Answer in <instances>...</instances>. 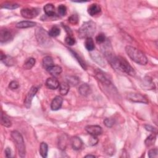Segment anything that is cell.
<instances>
[{"label": "cell", "instance_id": "1", "mask_svg": "<svg viewBox=\"0 0 158 158\" xmlns=\"http://www.w3.org/2000/svg\"><path fill=\"white\" fill-rule=\"evenodd\" d=\"M106 58L109 60L111 65L116 70L131 76H134L135 75V72L133 67L128 63L127 60L122 57L114 56L112 54H111L106 56Z\"/></svg>", "mask_w": 158, "mask_h": 158}, {"label": "cell", "instance_id": "2", "mask_svg": "<svg viewBox=\"0 0 158 158\" xmlns=\"http://www.w3.org/2000/svg\"><path fill=\"white\" fill-rule=\"evenodd\" d=\"M125 52L133 61L140 65H146L148 63L146 56L139 50L131 46L125 47Z\"/></svg>", "mask_w": 158, "mask_h": 158}, {"label": "cell", "instance_id": "3", "mask_svg": "<svg viewBox=\"0 0 158 158\" xmlns=\"http://www.w3.org/2000/svg\"><path fill=\"white\" fill-rule=\"evenodd\" d=\"M96 24L93 21L84 22L79 29V36L80 39H87L92 37L96 31Z\"/></svg>", "mask_w": 158, "mask_h": 158}, {"label": "cell", "instance_id": "4", "mask_svg": "<svg viewBox=\"0 0 158 158\" xmlns=\"http://www.w3.org/2000/svg\"><path fill=\"white\" fill-rule=\"evenodd\" d=\"M11 137L16 146L19 155L21 157H24L26 154V150L24 138L22 135L19 132L14 130L11 132Z\"/></svg>", "mask_w": 158, "mask_h": 158}, {"label": "cell", "instance_id": "5", "mask_svg": "<svg viewBox=\"0 0 158 158\" xmlns=\"http://www.w3.org/2000/svg\"><path fill=\"white\" fill-rule=\"evenodd\" d=\"M49 33L42 28H39L36 31V38L39 43L43 47H48L52 43Z\"/></svg>", "mask_w": 158, "mask_h": 158}, {"label": "cell", "instance_id": "6", "mask_svg": "<svg viewBox=\"0 0 158 158\" xmlns=\"http://www.w3.org/2000/svg\"><path fill=\"white\" fill-rule=\"evenodd\" d=\"M22 16L26 19H33L36 17L40 13V10L33 7H26L21 10Z\"/></svg>", "mask_w": 158, "mask_h": 158}, {"label": "cell", "instance_id": "7", "mask_svg": "<svg viewBox=\"0 0 158 158\" xmlns=\"http://www.w3.org/2000/svg\"><path fill=\"white\" fill-rule=\"evenodd\" d=\"M127 98L129 100L134 103H141L144 104L148 103V100L146 98L140 93H130L128 94Z\"/></svg>", "mask_w": 158, "mask_h": 158}, {"label": "cell", "instance_id": "8", "mask_svg": "<svg viewBox=\"0 0 158 158\" xmlns=\"http://www.w3.org/2000/svg\"><path fill=\"white\" fill-rule=\"evenodd\" d=\"M37 92H38V88H37L36 87H32L31 89H30L24 101V105L27 109L31 108L32 100L33 98V97L36 94Z\"/></svg>", "mask_w": 158, "mask_h": 158}, {"label": "cell", "instance_id": "9", "mask_svg": "<svg viewBox=\"0 0 158 158\" xmlns=\"http://www.w3.org/2000/svg\"><path fill=\"white\" fill-rule=\"evenodd\" d=\"M95 77L98 80L104 85L109 86L111 84L109 79L106 77V76L104 74V73L100 69H97L95 71Z\"/></svg>", "mask_w": 158, "mask_h": 158}, {"label": "cell", "instance_id": "10", "mask_svg": "<svg viewBox=\"0 0 158 158\" xmlns=\"http://www.w3.org/2000/svg\"><path fill=\"white\" fill-rule=\"evenodd\" d=\"M85 130L90 135L95 137L102 133V128L99 125H88L85 127Z\"/></svg>", "mask_w": 158, "mask_h": 158}, {"label": "cell", "instance_id": "11", "mask_svg": "<svg viewBox=\"0 0 158 158\" xmlns=\"http://www.w3.org/2000/svg\"><path fill=\"white\" fill-rule=\"evenodd\" d=\"M63 103V99L61 96H57L52 100L51 104V109L52 111H58L61 108Z\"/></svg>", "mask_w": 158, "mask_h": 158}, {"label": "cell", "instance_id": "12", "mask_svg": "<svg viewBox=\"0 0 158 158\" xmlns=\"http://www.w3.org/2000/svg\"><path fill=\"white\" fill-rule=\"evenodd\" d=\"M12 39L11 32L6 28L1 29L0 31V42L1 43H6Z\"/></svg>", "mask_w": 158, "mask_h": 158}, {"label": "cell", "instance_id": "13", "mask_svg": "<svg viewBox=\"0 0 158 158\" xmlns=\"http://www.w3.org/2000/svg\"><path fill=\"white\" fill-rule=\"evenodd\" d=\"M101 9L99 4L94 3L90 5L88 9V12L91 16H95L101 12Z\"/></svg>", "mask_w": 158, "mask_h": 158}, {"label": "cell", "instance_id": "14", "mask_svg": "<svg viewBox=\"0 0 158 158\" xmlns=\"http://www.w3.org/2000/svg\"><path fill=\"white\" fill-rule=\"evenodd\" d=\"M71 143L72 147L75 150H79L83 146V142L82 140L77 137H73L71 139Z\"/></svg>", "mask_w": 158, "mask_h": 158}, {"label": "cell", "instance_id": "15", "mask_svg": "<svg viewBox=\"0 0 158 158\" xmlns=\"http://www.w3.org/2000/svg\"><path fill=\"white\" fill-rule=\"evenodd\" d=\"M46 85L47 87L51 90H56L59 88L60 84L58 80L55 77H50L47 80Z\"/></svg>", "mask_w": 158, "mask_h": 158}, {"label": "cell", "instance_id": "16", "mask_svg": "<svg viewBox=\"0 0 158 158\" xmlns=\"http://www.w3.org/2000/svg\"><path fill=\"white\" fill-rule=\"evenodd\" d=\"M47 70L51 75L55 77L59 76V75L61 74L63 72L62 67H60L59 66H56V65L52 66Z\"/></svg>", "mask_w": 158, "mask_h": 158}, {"label": "cell", "instance_id": "17", "mask_svg": "<svg viewBox=\"0 0 158 158\" xmlns=\"http://www.w3.org/2000/svg\"><path fill=\"white\" fill-rule=\"evenodd\" d=\"M79 93L83 96H87L90 95L92 93V90L90 87L87 84H84L80 86L79 89Z\"/></svg>", "mask_w": 158, "mask_h": 158}, {"label": "cell", "instance_id": "18", "mask_svg": "<svg viewBox=\"0 0 158 158\" xmlns=\"http://www.w3.org/2000/svg\"><path fill=\"white\" fill-rule=\"evenodd\" d=\"M36 23L32 21H28L24 20L18 22L16 24V27L19 28H31L35 27L36 25Z\"/></svg>", "mask_w": 158, "mask_h": 158}, {"label": "cell", "instance_id": "19", "mask_svg": "<svg viewBox=\"0 0 158 158\" xmlns=\"http://www.w3.org/2000/svg\"><path fill=\"white\" fill-rule=\"evenodd\" d=\"M44 11L48 16H54L55 15V7L52 4H47L44 7Z\"/></svg>", "mask_w": 158, "mask_h": 158}, {"label": "cell", "instance_id": "20", "mask_svg": "<svg viewBox=\"0 0 158 158\" xmlns=\"http://www.w3.org/2000/svg\"><path fill=\"white\" fill-rule=\"evenodd\" d=\"M67 137L66 135H61V137L59 138V141H58V147L59 149L64 150L66 149L67 146Z\"/></svg>", "mask_w": 158, "mask_h": 158}, {"label": "cell", "instance_id": "21", "mask_svg": "<svg viewBox=\"0 0 158 158\" xmlns=\"http://www.w3.org/2000/svg\"><path fill=\"white\" fill-rule=\"evenodd\" d=\"M59 92L61 95H66L69 91V85L66 82H62L59 85Z\"/></svg>", "mask_w": 158, "mask_h": 158}, {"label": "cell", "instance_id": "22", "mask_svg": "<svg viewBox=\"0 0 158 158\" xmlns=\"http://www.w3.org/2000/svg\"><path fill=\"white\" fill-rule=\"evenodd\" d=\"M69 51H71V53L72 54V55L75 57V58H76V59H77V61H78V62L80 63V66L82 67V68L83 69H85V70H86L87 69V66H86V63H85V61H84V59H83L77 53V52H75L74 51H73V50H71V49H69Z\"/></svg>", "mask_w": 158, "mask_h": 158}, {"label": "cell", "instance_id": "23", "mask_svg": "<svg viewBox=\"0 0 158 158\" xmlns=\"http://www.w3.org/2000/svg\"><path fill=\"white\" fill-rule=\"evenodd\" d=\"M48 146L44 142H42L40 146V153L43 157H47L48 156Z\"/></svg>", "mask_w": 158, "mask_h": 158}, {"label": "cell", "instance_id": "24", "mask_svg": "<svg viewBox=\"0 0 158 158\" xmlns=\"http://www.w3.org/2000/svg\"><path fill=\"white\" fill-rule=\"evenodd\" d=\"M85 46L86 49L89 51H93L95 48V45L93 42V40L92 39V37H90V38L86 39L85 43Z\"/></svg>", "mask_w": 158, "mask_h": 158}, {"label": "cell", "instance_id": "25", "mask_svg": "<svg viewBox=\"0 0 158 158\" xmlns=\"http://www.w3.org/2000/svg\"><path fill=\"white\" fill-rule=\"evenodd\" d=\"M35 63H36V61L34 58H28L24 64V66H23L24 69H25V70L31 69L35 66Z\"/></svg>", "mask_w": 158, "mask_h": 158}, {"label": "cell", "instance_id": "26", "mask_svg": "<svg viewBox=\"0 0 158 158\" xmlns=\"http://www.w3.org/2000/svg\"><path fill=\"white\" fill-rule=\"evenodd\" d=\"M43 64L44 67H45V68L47 69L49 68V67L54 65L53 59H52V58L51 56L44 57L43 59Z\"/></svg>", "mask_w": 158, "mask_h": 158}, {"label": "cell", "instance_id": "27", "mask_svg": "<svg viewBox=\"0 0 158 158\" xmlns=\"http://www.w3.org/2000/svg\"><path fill=\"white\" fill-rule=\"evenodd\" d=\"M156 136L155 134H151L146 139L145 141V145L147 147H149V146H151L153 145H154V143L156 141Z\"/></svg>", "mask_w": 158, "mask_h": 158}, {"label": "cell", "instance_id": "28", "mask_svg": "<svg viewBox=\"0 0 158 158\" xmlns=\"http://www.w3.org/2000/svg\"><path fill=\"white\" fill-rule=\"evenodd\" d=\"M20 5L16 3H4L1 5V8L7 9L9 10H13L16 9L18 7H19Z\"/></svg>", "mask_w": 158, "mask_h": 158}, {"label": "cell", "instance_id": "29", "mask_svg": "<svg viewBox=\"0 0 158 158\" xmlns=\"http://www.w3.org/2000/svg\"><path fill=\"white\" fill-rule=\"evenodd\" d=\"M67 81L69 86H76L79 84L80 80L76 76H69L67 77Z\"/></svg>", "mask_w": 158, "mask_h": 158}, {"label": "cell", "instance_id": "30", "mask_svg": "<svg viewBox=\"0 0 158 158\" xmlns=\"http://www.w3.org/2000/svg\"><path fill=\"white\" fill-rule=\"evenodd\" d=\"M1 124L4 127H10L12 125V122L9 118L7 117L5 114H2L1 115Z\"/></svg>", "mask_w": 158, "mask_h": 158}, {"label": "cell", "instance_id": "31", "mask_svg": "<svg viewBox=\"0 0 158 158\" xmlns=\"http://www.w3.org/2000/svg\"><path fill=\"white\" fill-rule=\"evenodd\" d=\"M48 33L49 35L51 37L58 36L61 33V29L57 26H54L50 30Z\"/></svg>", "mask_w": 158, "mask_h": 158}, {"label": "cell", "instance_id": "32", "mask_svg": "<svg viewBox=\"0 0 158 158\" xmlns=\"http://www.w3.org/2000/svg\"><path fill=\"white\" fill-rule=\"evenodd\" d=\"M143 85L147 88H148V90H151L154 88V83L153 82L151 79H150L149 77H146L144 79V83H143Z\"/></svg>", "mask_w": 158, "mask_h": 158}, {"label": "cell", "instance_id": "33", "mask_svg": "<svg viewBox=\"0 0 158 158\" xmlns=\"http://www.w3.org/2000/svg\"><path fill=\"white\" fill-rule=\"evenodd\" d=\"M6 66H11L14 65V59L9 56H6V58L2 61Z\"/></svg>", "mask_w": 158, "mask_h": 158}, {"label": "cell", "instance_id": "34", "mask_svg": "<svg viewBox=\"0 0 158 158\" xmlns=\"http://www.w3.org/2000/svg\"><path fill=\"white\" fill-rule=\"evenodd\" d=\"M115 120L112 118H106L104 120V124L108 128H111L114 125Z\"/></svg>", "mask_w": 158, "mask_h": 158}, {"label": "cell", "instance_id": "35", "mask_svg": "<svg viewBox=\"0 0 158 158\" xmlns=\"http://www.w3.org/2000/svg\"><path fill=\"white\" fill-rule=\"evenodd\" d=\"M96 41L98 44H103L106 41V36L103 33H100L96 36Z\"/></svg>", "mask_w": 158, "mask_h": 158}, {"label": "cell", "instance_id": "36", "mask_svg": "<svg viewBox=\"0 0 158 158\" xmlns=\"http://www.w3.org/2000/svg\"><path fill=\"white\" fill-rule=\"evenodd\" d=\"M69 22L73 25H76L79 22V17L77 14H72L68 19Z\"/></svg>", "mask_w": 158, "mask_h": 158}, {"label": "cell", "instance_id": "37", "mask_svg": "<svg viewBox=\"0 0 158 158\" xmlns=\"http://www.w3.org/2000/svg\"><path fill=\"white\" fill-rule=\"evenodd\" d=\"M58 11L59 14L61 15V16H66V14H67V7H66V6L63 4H61L59 6L58 8Z\"/></svg>", "mask_w": 158, "mask_h": 158}, {"label": "cell", "instance_id": "38", "mask_svg": "<svg viewBox=\"0 0 158 158\" xmlns=\"http://www.w3.org/2000/svg\"><path fill=\"white\" fill-rule=\"evenodd\" d=\"M66 43L67 44L69 45V46H73L74 44L76 43V40L72 36H67L65 39Z\"/></svg>", "mask_w": 158, "mask_h": 158}, {"label": "cell", "instance_id": "39", "mask_svg": "<svg viewBox=\"0 0 158 158\" xmlns=\"http://www.w3.org/2000/svg\"><path fill=\"white\" fill-rule=\"evenodd\" d=\"M158 150L157 148H154L150 149L148 151V156L150 158H154L157 157Z\"/></svg>", "mask_w": 158, "mask_h": 158}, {"label": "cell", "instance_id": "40", "mask_svg": "<svg viewBox=\"0 0 158 158\" xmlns=\"http://www.w3.org/2000/svg\"><path fill=\"white\" fill-rule=\"evenodd\" d=\"M9 87L11 90H16L19 87V84L18 82L16 81H12L10 82V84L9 85Z\"/></svg>", "mask_w": 158, "mask_h": 158}, {"label": "cell", "instance_id": "41", "mask_svg": "<svg viewBox=\"0 0 158 158\" xmlns=\"http://www.w3.org/2000/svg\"><path fill=\"white\" fill-rule=\"evenodd\" d=\"M98 138L95 136H92V137L90 139L89 143H90V145L95 146L98 143Z\"/></svg>", "mask_w": 158, "mask_h": 158}, {"label": "cell", "instance_id": "42", "mask_svg": "<svg viewBox=\"0 0 158 158\" xmlns=\"http://www.w3.org/2000/svg\"><path fill=\"white\" fill-rule=\"evenodd\" d=\"M145 129L146 130L149 131V132H153V133H157V130L156 128L153 127V126L151 125H145Z\"/></svg>", "mask_w": 158, "mask_h": 158}, {"label": "cell", "instance_id": "43", "mask_svg": "<svg viewBox=\"0 0 158 158\" xmlns=\"http://www.w3.org/2000/svg\"><path fill=\"white\" fill-rule=\"evenodd\" d=\"M5 154L7 157H11V149L9 148H7L5 150Z\"/></svg>", "mask_w": 158, "mask_h": 158}, {"label": "cell", "instance_id": "44", "mask_svg": "<svg viewBox=\"0 0 158 158\" xmlns=\"http://www.w3.org/2000/svg\"><path fill=\"white\" fill-rule=\"evenodd\" d=\"M96 156H94V155H92V154H88V155H87L86 156H85V157H92V158H94V157H95Z\"/></svg>", "mask_w": 158, "mask_h": 158}]
</instances>
